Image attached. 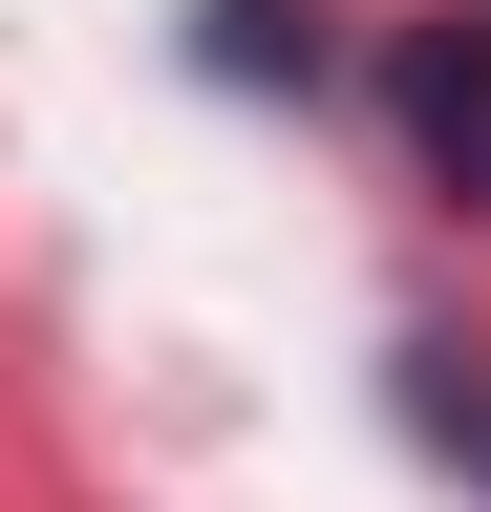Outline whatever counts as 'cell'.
<instances>
[{"label": "cell", "mask_w": 491, "mask_h": 512, "mask_svg": "<svg viewBox=\"0 0 491 512\" xmlns=\"http://www.w3.org/2000/svg\"><path fill=\"white\" fill-rule=\"evenodd\" d=\"M406 128H427L449 171H491V22H427V43H406Z\"/></svg>", "instance_id": "cell-1"}]
</instances>
